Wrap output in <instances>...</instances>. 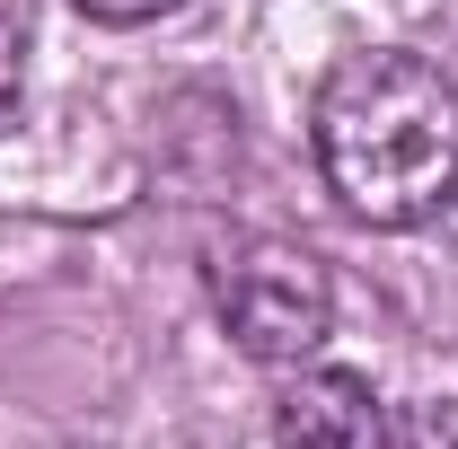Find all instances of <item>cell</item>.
<instances>
[{"mask_svg": "<svg viewBox=\"0 0 458 449\" xmlns=\"http://www.w3.org/2000/svg\"><path fill=\"white\" fill-rule=\"evenodd\" d=\"M318 168L370 229H423L458 203V80L423 54L370 45L318 89Z\"/></svg>", "mask_w": 458, "mask_h": 449, "instance_id": "obj_1", "label": "cell"}, {"mask_svg": "<svg viewBox=\"0 0 458 449\" xmlns=\"http://www.w3.org/2000/svg\"><path fill=\"white\" fill-rule=\"evenodd\" d=\"M212 309L247 361L300 370L335 326V274L300 238H238L212 256Z\"/></svg>", "mask_w": 458, "mask_h": 449, "instance_id": "obj_2", "label": "cell"}, {"mask_svg": "<svg viewBox=\"0 0 458 449\" xmlns=\"http://www.w3.org/2000/svg\"><path fill=\"white\" fill-rule=\"evenodd\" d=\"M274 449H388V405L361 370L300 361L274 396Z\"/></svg>", "mask_w": 458, "mask_h": 449, "instance_id": "obj_3", "label": "cell"}, {"mask_svg": "<svg viewBox=\"0 0 458 449\" xmlns=\"http://www.w3.org/2000/svg\"><path fill=\"white\" fill-rule=\"evenodd\" d=\"M388 449H458V405H405V414H388Z\"/></svg>", "mask_w": 458, "mask_h": 449, "instance_id": "obj_4", "label": "cell"}, {"mask_svg": "<svg viewBox=\"0 0 458 449\" xmlns=\"http://www.w3.org/2000/svg\"><path fill=\"white\" fill-rule=\"evenodd\" d=\"M98 27H150V18H168V9H185V0H80Z\"/></svg>", "mask_w": 458, "mask_h": 449, "instance_id": "obj_5", "label": "cell"}, {"mask_svg": "<svg viewBox=\"0 0 458 449\" xmlns=\"http://www.w3.org/2000/svg\"><path fill=\"white\" fill-rule=\"evenodd\" d=\"M18 80H27V27H18V18H0V106L18 97Z\"/></svg>", "mask_w": 458, "mask_h": 449, "instance_id": "obj_6", "label": "cell"}]
</instances>
